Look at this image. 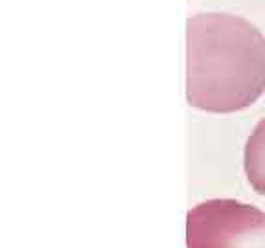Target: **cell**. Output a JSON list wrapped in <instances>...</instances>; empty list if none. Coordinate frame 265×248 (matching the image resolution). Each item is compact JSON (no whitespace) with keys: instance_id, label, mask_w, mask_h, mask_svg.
<instances>
[{"instance_id":"6da1fadb","label":"cell","mask_w":265,"mask_h":248,"mask_svg":"<svg viewBox=\"0 0 265 248\" xmlns=\"http://www.w3.org/2000/svg\"><path fill=\"white\" fill-rule=\"evenodd\" d=\"M186 98L191 107L228 114L265 92V37L249 20L199 13L188 20Z\"/></svg>"},{"instance_id":"7a4b0ae2","label":"cell","mask_w":265,"mask_h":248,"mask_svg":"<svg viewBox=\"0 0 265 248\" xmlns=\"http://www.w3.org/2000/svg\"><path fill=\"white\" fill-rule=\"evenodd\" d=\"M188 248H265V213L232 199H212L186 217Z\"/></svg>"},{"instance_id":"3957f363","label":"cell","mask_w":265,"mask_h":248,"mask_svg":"<svg viewBox=\"0 0 265 248\" xmlns=\"http://www.w3.org/2000/svg\"><path fill=\"white\" fill-rule=\"evenodd\" d=\"M243 168L252 189L265 197V118L254 127L245 143Z\"/></svg>"}]
</instances>
